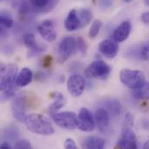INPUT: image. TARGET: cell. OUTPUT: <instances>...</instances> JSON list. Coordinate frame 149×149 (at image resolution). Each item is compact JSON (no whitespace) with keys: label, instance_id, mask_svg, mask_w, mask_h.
Returning <instances> with one entry per match:
<instances>
[{"label":"cell","instance_id":"obj_1","mask_svg":"<svg viewBox=\"0 0 149 149\" xmlns=\"http://www.w3.org/2000/svg\"><path fill=\"white\" fill-rule=\"evenodd\" d=\"M24 124L27 129L39 135H52L54 134V128L51 121L44 115L31 113L25 117Z\"/></svg>","mask_w":149,"mask_h":149},{"label":"cell","instance_id":"obj_2","mask_svg":"<svg viewBox=\"0 0 149 149\" xmlns=\"http://www.w3.org/2000/svg\"><path fill=\"white\" fill-rule=\"evenodd\" d=\"M17 65L14 63L3 65L0 69V89L5 91L13 87L17 76Z\"/></svg>","mask_w":149,"mask_h":149},{"label":"cell","instance_id":"obj_3","mask_svg":"<svg viewBox=\"0 0 149 149\" xmlns=\"http://www.w3.org/2000/svg\"><path fill=\"white\" fill-rule=\"evenodd\" d=\"M120 79L126 86L131 89H136L142 86L145 81V75L139 70L123 69L120 73Z\"/></svg>","mask_w":149,"mask_h":149},{"label":"cell","instance_id":"obj_4","mask_svg":"<svg viewBox=\"0 0 149 149\" xmlns=\"http://www.w3.org/2000/svg\"><path fill=\"white\" fill-rule=\"evenodd\" d=\"M77 50V38L73 37L63 38L58 48V62L59 64L65 63Z\"/></svg>","mask_w":149,"mask_h":149},{"label":"cell","instance_id":"obj_5","mask_svg":"<svg viewBox=\"0 0 149 149\" xmlns=\"http://www.w3.org/2000/svg\"><path fill=\"white\" fill-rule=\"evenodd\" d=\"M110 72L111 68L105 61L95 60L86 67L85 74L88 78L105 79L108 77Z\"/></svg>","mask_w":149,"mask_h":149},{"label":"cell","instance_id":"obj_6","mask_svg":"<svg viewBox=\"0 0 149 149\" xmlns=\"http://www.w3.org/2000/svg\"><path fill=\"white\" fill-rule=\"evenodd\" d=\"M77 115L73 112L57 113L52 116V119L57 126L66 130H74L78 127Z\"/></svg>","mask_w":149,"mask_h":149},{"label":"cell","instance_id":"obj_7","mask_svg":"<svg viewBox=\"0 0 149 149\" xmlns=\"http://www.w3.org/2000/svg\"><path fill=\"white\" fill-rule=\"evenodd\" d=\"M78 128L86 133H90L95 129L96 122L95 119H93V114L87 108H81L78 114L77 118Z\"/></svg>","mask_w":149,"mask_h":149},{"label":"cell","instance_id":"obj_8","mask_svg":"<svg viewBox=\"0 0 149 149\" xmlns=\"http://www.w3.org/2000/svg\"><path fill=\"white\" fill-rule=\"evenodd\" d=\"M66 86L69 93L78 98L84 93L85 87H86V81L82 75L80 74H72L71 75L66 82Z\"/></svg>","mask_w":149,"mask_h":149},{"label":"cell","instance_id":"obj_9","mask_svg":"<svg viewBox=\"0 0 149 149\" xmlns=\"http://www.w3.org/2000/svg\"><path fill=\"white\" fill-rule=\"evenodd\" d=\"M12 116L18 121H24L26 115V102L25 100L20 96H16L10 104Z\"/></svg>","mask_w":149,"mask_h":149},{"label":"cell","instance_id":"obj_10","mask_svg":"<svg viewBox=\"0 0 149 149\" xmlns=\"http://www.w3.org/2000/svg\"><path fill=\"white\" fill-rule=\"evenodd\" d=\"M116 148H137L136 138L134 133L131 130V127H125L120 138L118 141Z\"/></svg>","mask_w":149,"mask_h":149},{"label":"cell","instance_id":"obj_11","mask_svg":"<svg viewBox=\"0 0 149 149\" xmlns=\"http://www.w3.org/2000/svg\"><path fill=\"white\" fill-rule=\"evenodd\" d=\"M38 33L47 42H53L57 38L54 24L52 20H44L38 27Z\"/></svg>","mask_w":149,"mask_h":149},{"label":"cell","instance_id":"obj_12","mask_svg":"<svg viewBox=\"0 0 149 149\" xmlns=\"http://www.w3.org/2000/svg\"><path fill=\"white\" fill-rule=\"evenodd\" d=\"M99 52L108 58H113L119 52V45L116 41L105 39L99 45Z\"/></svg>","mask_w":149,"mask_h":149},{"label":"cell","instance_id":"obj_13","mask_svg":"<svg viewBox=\"0 0 149 149\" xmlns=\"http://www.w3.org/2000/svg\"><path fill=\"white\" fill-rule=\"evenodd\" d=\"M132 30V25L129 21H125L120 24L113 33V38L116 42H123L129 37Z\"/></svg>","mask_w":149,"mask_h":149},{"label":"cell","instance_id":"obj_14","mask_svg":"<svg viewBox=\"0 0 149 149\" xmlns=\"http://www.w3.org/2000/svg\"><path fill=\"white\" fill-rule=\"evenodd\" d=\"M65 29L70 31L82 28L81 20H80V17L79 15V11H77L74 9L69 11V13L65 18Z\"/></svg>","mask_w":149,"mask_h":149},{"label":"cell","instance_id":"obj_15","mask_svg":"<svg viewBox=\"0 0 149 149\" xmlns=\"http://www.w3.org/2000/svg\"><path fill=\"white\" fill-rule=\"evenodd\" d=\"M95 122L98 126L99 129L101 132H105L107 128L109 127V113L107 109L104 108H99L95 113Z\"/></svg>","mask_w":149,"mask_h":149},{"label":"cell","instance_id":"obj_16","mask_svg":"<svg viewBox=\"0 0 149 149\" xmlns=\"http://www.w3.org/2000/svg\"><path fill=\"white\" fill-rule=\"evenodd\" d=\"M32 78H33V75H32V72L31 71V69L24 67L17 74L16 81H15V86L17 87H24L31 82Z\"/></svg>","mask_w":149,"mask_h":149},{"label":"cell","instance_id":"obj_17","mask_svg":"<svg viewBox=\"0 0 149 149\" xmlns=\"http://www.w3.org/2000/svg\"><path fill=\"white\" fill-rule=\"evenodd\" d=\"M106 146V141L100 137H86L82 143V147L89 149H102Z\"/></svg>","mask_w":149,"mask_h":149},{"label":"cell","instance_id":"obj_18","mask_svg":"<svg viewBox=\"0 0 149 149\" xmlns=\"http://www.w3.org/2000/svg\"><path fill=\"white\" fill-rule=\"evenodd\" d=\"M65 104H66V98L63 94H61L59 93H56L53 103H52L49 106V113L52 115V117L55 113H57L59 109H61L63 107H65Z\"/></svg>","mask_w":149,"mask_h":149},{"label":"cell","instance_id":"obj_19","mask_svg":"<svg viewBox=\"0 0 149 149\" xmlns=\"http://www.w3.org/2000/svg\"><path fill=\"white\" fill-rule=\"evenodd\" d=\"M134 98L137 100H149V82H145L140 87L134 89L133 91Z\"/></svg>","mask_w":149,"mask_h":149},{"label":"cell","instance_id":"obj_20","mask_svg":"<svg viewBox=\"0 0 149 149\" xmlns=\"http://www.w3.org/2000/svg\"><path fill=\"white\" fill-rule=\"evenodd\" d=\"M105 105H106V107H107V110L108 111V113H112L113 116H118L121 113L122 107L117 100H107L105 103Z\"/></svg>","mask_w":149,"mask_h":149},{"label":"cell","instance_id":"obj_21","mask_svg":"<svg viewBox=\"0 0 149 149\" xmlns=\"http://www.w3.org/2000/svg\"><path fill=\"white\" fill-rule=\"evenodd\" d=\"M24 45L31 50V52H34L36 50H38V45H37V41L36 38L34 37V35L32 33H26L24 36Z\"/></svg>","mask_w":149,"mask_h":149},{"label":"cell","instance_id":"obj_22","mask_svg":"<svg viewBox=\"0 0 149 149\" xmlns=\"http://www.w3.org/2000/svg\"><path fill=\"white\" fill-rule=\"evenodd\" d=\"M79 15L80 17V20H81V25L82 27L86 26L92 20L93 18V13L91 10H86V9H83L79 10Z\"/></svg>","mask_w":149,"mask_h":149},{"label":"cell","instance_id":"obj_23","mask_svg":"<svg viewBox=\"0 0 149 149\" xmlns=\"http://www.w3.org/2000/svg\"><path fill=\"white\" fill-rule=\"evenodd\" d=\"M101 27H102V22L98 19L94 20L90 27V30H89V37L91 38H96L97 35L100 33Z\"/></svg>","mask_w":149,"mask_h":149},{"label":"cell","instance_id":"obj_24","mask_svg":"<svg viewBox=\"0 0 149 149\" xmlns=\"http://www.w3.org/2000/svg\"><path fill=\"white\" fill-rule=\"evenodd\" d=\"M0 22L3 28H10L13 25V20L6 12L2 11L0 16Z\"/></svg>","mask_w":149,"mask_h":149},{"label":"cell","instance_id":"obj_25","mask_svg":"<svg viewBox=\"0 0 149 149\" xmlns=\"http://www.w3.org/2000/svg\"><path fill=\"white\" fill-rule=\"evenodd\" d=\"M138 55L140 58L143 60H148L149 59V43H146L142 45L139 51H138Z\"/></svg>","mask_w":149,"mask_h":149},{"label":"cell","instance_id":"obj_26","mask_svg":"<svg viewBox=\"0 0 149 149\" xmlns=\"http://www.w3.org/2000/svg\"><path fill=\"white\" fill-rule=\"evenodd\" d=\"M77 48H78V51H79L82 55H85L86 53L87 45H86V41L81 37H79L77 38Z\"/></svg>","mask_w":149,"mask_h":149},{"label":"cell","instance_id":"obj_27","mask_svg":"<svg viewBox=\"0 0 149 149\" xmlns=\"http://www.w3.org/2000/svg\"><path fill=\"white\" fill-rule=\"evenodd\" d=\"M14 148H17V149H31L32 148V146H31V144L28 141H26V140H22V141H17L16 144H15V146H14Z\"/></svg>","mask_w":149,"mask_h":149},{"label":"cell","instance_id":"obj_28","mask_svg":"<svg viewBox=\"0 0 149 149\" xmlns=\"http://www.w3.org/2000/svg\"><path fill=\"white\" fill-rule=\"evenodd\" d=\"M32 5L35 7V8H38V9H43V8H45L50 0H31Z\"/></svg>","mask_w":149,"mask_h":149},{"label":"cell","instance_id":"obj_29","mask_svg":"<svg viewBox=\"0 0 149 149\" xmlns=\"http://www.w3.org/2000/svg\"><path fill=\"white\" fill-rule=\"evenodd\" d=\"M134 118L133 116V114L131 113H127L126 114V117H125V124L127 126V127H132L133 125H134Z\"/></svg>","mask_w":149,"mask_h":149},{"label":"cell","instance_id":"obj_30","mask_svg":"<svg viewBox=\"0 0 149 149\" xmlns=\"http://www.w3.org/2000/svg\"><path fill=\"white\" fill-rule=\"evenodd\" d=\"M64 148L66 149H77V145L72 139H66L64 143Z\"/></svg>","mask_w":149,"mask_h":149},{"label":"cell","instance_id":"obj_31","mask_svg":"<svg viewBox=\"0 0 149 149\" xmlns=\"http://www.w3.org/2000/svg\"><path fill=\"white\" fill-rule=\"evenodd\" d=\"M141 20L145 24H149V11H146L141 15Z\"/></svg>","mask_w":149,"mask_h":149},{"label":"cell","instance_id":"obj_32","mask_svg":"<svg viewBox=\"0 0 149 149\" xmlns=\"http://www.w3.org/2000/svg\"><path fill=\"white\" fill-rule=\"evenodd\" d=\"M51 60H52V57L49 56L45 57V58L43 59V65L45 66H48L49 65H51Z\"/></svg>","mask_w":149,"mask_h":149},{"label":"cell","instance_id":"obj_33","mask_svg":"<svg viewBox=\"0 0 149 149\" xmlns=\"http://www.w3.org/2000/svg\"><path fill=\"white\" fill-rule=\"evenodd\" d=\"M11 146L8 142H3L1 144V149H10Z\"/></svg>","mask_w":149,"mask_h":149},{"label":"cell","instance_id":"obj_34","mask_svg":"<svg viewBox=\"0 0 149 149\" xmlns=\"http://www.w3.org/2000/svg\"><path fill=\"white\" fill-rule=\"evenodd\" d=\"M143 148H145V149H149V141H146V143L144 144Z\"/></svg>","mask_w":149,"mask_h":149},{"label":"cell","instance_id":"obj_35","mask_svg":"<svg viewBox=\"0 0 149 149\" xmlns=\"http://www.w3.org/2000/svg\"><path fill=\"white\" fill-rule=\"evenodd\" d=\"M143 1H144V3H145L146 5L149 6V0H143Z\"/></svg>","mask_w":149,"mask_h":149},{"label":"cell","instance_id":"obj_36","mask_svg":"<svg viewBox=\"0 0 149 149\" xmlns=\"http://www.w3.org/2000/svg\"><path fill=\"white\" fill-rule=\"evenodd\" d=\"M124 2H126V3H130V2H132L133 0H123Z\"/></svg>","mask_w":149,"mask_h":149}]
</instances>
